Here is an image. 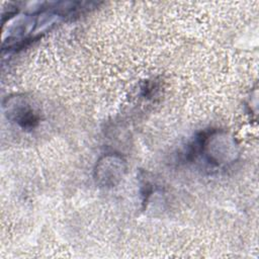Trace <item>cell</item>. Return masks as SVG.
Returning <instances> with one entry per match:
<instances>
[{
    "label": "cell",
    "instance_id": "1",
    "mask_svg": "<svg viewBox=\"0 0 259 259\" xmlns=\"http://www.w3.org/2000/svg\"><path fill=\"white\" fill-rule=\"evenodd\" d=\"M13 112L16 122L23 128H32L38 123V115L28 104H24V106L17 109L13 108Z\"/></svg>",
    "mask_w": 259,
    "mask_h": 259
}]
</instances>
